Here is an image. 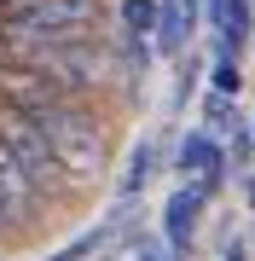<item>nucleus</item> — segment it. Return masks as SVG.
I'll use <instances>...</instances> for the list:
<instances>
[{
	"label": "nucleus",
	"instance_id": "nucleus-3",
	"mask_svg": "<svg viewBox=\"0 0 255 261\" xmlns=\"http://www.w3.org/2000/svg\"><path fill=\"white\" fill-rule=\"evenodd\" d=\"M12 70H29L52 87L58 99H76V105H93L104 87L116 82V64L99 41H76V47H47V53H23Z\"/></svg>",
	"mask_w": 255,
	"mask_h": 261
},
{
	"label": "nucleus",
	"instance_id": "nucleus-4",
	"mask_svg": "<svg viewBox=\"0 0 255 261\" xmlns=\"http://www.w3.org/2000/svg\"><path fill=\"white\" fill-rule=\"evenodd\" d=\"M0 145H6V157L18 163V174L35 186L41 203H58V197H81L76 186L64 180V168L52 163V145L41 140V128L29 116H18L12 105H0Z\"/></svg>",
	"mask_w": 255,
	"mask_h": 261
},
{
	"label": "nucleus",
	"instance_id": "nucleus-14",
	"mask_svg": "<svg viewBox=\"0 0 255 261\" xmlns=\"http://www.w3.org/2000/svg\"><path fill=\"white\" fill-rule=\"evenodd\" d=\"M249 151H255L249 128H238V134H232V163H238V168H249Z\"/></svg>",
	"mask_w": 255,
	"mask_h": 261
},
{
	"label": "nucleus",
	"instance_id": "nucleus-7",
	"mask_svg": "<svg viewBox=\"0 0 255 261\" xmlns=\"http://www.w3.org/2000/svg\"><path fill=\"white\" fill-rule=\"evenodd\" d=\"M174 168L180 174H191V186H203L209 197L220 192V174H226V157H220V145L209 140V134H186L174 151Z\"/></svg>",
	"mask_w": 255,
	"mask_h": 261
},
{
	"label": "nucleus",
	"instance_id": "nucleus-8",
	"mask_svg": "<svg viewBox=\"0 0 255 261\" xmlns=\"http://www.w3.org/2000/svg\"><path fill=\"white\" fill-rule=\"evenodd\" d=\"M191 18H197V0H157V29H151V41H157V53H186V35H191Z\"/></svg>",
	"mask_w": 255,
	"mask_h": 261
},
{
	"label": "nucleus",
	"instance_id": "nucleus-10",
	"mask_svg": "<svg viewBox=\"0 0 255 261\" xmlns=\"http://www.w3.org/2000/svg\"><path fill=\"white\" fill-rule=\"evenodd\" d=\"M151 174H157V145L145 140L139 151H133V168H128V180H122V197H133V192L145 186V180H151Z\"/></svg>",
	"mask_w": 255,
	"mask_h": 261
},
{
	"label": "nucleus",
	"instance_id": "nucleus-16",
	"mask_svg": "<svg viewBox=\"0 0 255 261\" xmlns=\"http://www.w3.org/2000/svg\"><path fill=\"white\" fill-rule=\"evenodd\" d=\"M226 261H249V244L238 238V244H226Z\"/></svg>",
	"mask_w": 255,
	"mask_h": 261
},
{
	"label": "nucleus",
	"instance_id": "nucleus-6",
	"mask_svg": "<svg viewBox=\"0 0 255 261\" xmlns=\"http://www.w3.org/2000/svg\"><path fill=\"white\" fill-rule=\"evenodd\" d=\"M203 203H209V192H203V186H180V192L168 197V209H162V232H168L174 261H186V255H191V238H197Z\"/></svg>",
	"mask_w": 255,
	"mask_h": 261
},
{
	"label": "nucleus",
	"instance_id": "nucleus-9",
	"mask_svg": "<svg viewBox=\"0 0 255 261\" xmlns=\"http://www.w3.org/2000/svg\"><path fill=\"white\" fill-rule=\"evenodd\" d=\"M151 29H157V0H122V35L151 41Z\"/></svg>",
	"mask_w": 255,
	"mask_h": 261
},
{
	"label": "nucleus",
	"instance_id": "nucleus-11",
	"mask_svg": "<svg viewBox=\"0 0 255 261\" xmlns=\"http://www.w3.org/2000/svg\"><path fill=\"white\" fill-rule=\"evenodd\" d=\"M238 82H244L238 58H232V53H226V47L215 41V93H220V99H232V93H238Z\"/></svg>",
	"mask_w": 255,
	"mask_h": 261
},
{
	"label": "nucleus",
	"instance_id": "nucleus-21",
	"mask_svg": "<svg viewBox=\"0 0 255 261\" xmlns=\"http://www.w3.org/2000/svg\"><path fill=\"white\" fill-rule=\"evenodd\" d=\"M249 140H255V128H249Z\"/></svg>",
	"mask_w": 255,
	"mask_h": 261
},
{
	"label": "nucleus",
	"instance_id": "nucleus-17",
	"mask_svg": "<svg viewBox=\"0 0 255 261\" xmlns=\"http://www.w3.org/2000/svg\"><path fill=\"white\" fill-rule=\"evenodd\" d=\"M249 209H255V163H249Z\"/></svg>",
	"mask_w": 255,
	"mask_h": 261
},
{
	"label": "nucleus",
	"instance_id": "nucleus-2",
	"mask_svg": "<svg viewBox=\"0 0 255 261\" xmlns=\"http://www.w3.org/2000/svg\"><path fill=\"white\" fill-rule=\"evenodd\" d=\"M99 23H104V0H29L0 18V64H18L23 53H47V47L99 41Z\"/></svg>",
	"mask_w": 255,
	"mask_h": 261
},
{
	"label": "nucleus",
	"instance_id": "nucleus-15",
	"mask_svg": "<svg viewBox=\"0 0 255 261\" xmlns=\"http://www.w3.org/2000/svg\"><path fill=\"white\" fill-rule=\"evenodd\" d=\"M99 238H104V232H93V238H81V244H76V250H64V255H52V261H81V255H87V250H93V244H99Z\"/></svg>",
	"mask_w": 255,
	"mask_h": 261
},
{
	"label": "nucleus",
	"instance_id": "nucleus-13",
	"mask_svg": "<svg viewBox=\"0 0 255 261\" xmlns=\"http://www.w3.org/2000/svg\"><path fill=\"white\" fill-rule=\"evenodd\" d=\"M209 122H215V128H226V134L244 128V122H238V111H232V99H220V93H209Z\"/></svg>",
	"mask_w": 255,
	"mask_h": 261
},
{
	"label": "nucleus",
	"instance_id": "nucleus-20",
	"mask_svg": "<svg viewBox=\"0 0 255 261\" xmlns=\"http://www.w3.org/2000/svg\"><path fill=\"white\" fill-rule=\"evenodd\" d=\"M0 238H6V221H0Z\"/></svg>",
	"mask_w": 255,
	"mask_h": 261
},
{
	"label": "nucleus",
	"instance_id": "nucleus-18",
	"mask_svg": "<svg viewBox=\"0 0 255 261\" xmlns=\"http://www.w3.org/2000/svg\"><path fill=\"white\" fill-rule=\"evenodd\" d=\"M215 12H220V0H209V23H215Z\"/></svg>",
	"mask_w": 255,
	"mask_h": 261
},
{
	"label": "nucleus",
	"instance_id": "nucleus-19",
	"mask_svg": "<svg viewBox=\"0 0 255 261\" xmlns=\"http://www.w3.org/2000/svg\"><path fill=\"white\" fill-rule=\"evenodd\" d=\"M249 255H255V232H249Z\"/></svg>",
	"mask_w": 255,
	"mask_h": 261
},
{
	"label": "nucleus",
	"instance_id": "nucleus-5",
	"mask_svg": "<svg viewBox=\"0 0 255 261\" xmlns=\"http://www.w3.org/2000/svg\"><path fill=\"white\" fill-rule=\"evenodd\" d=\"M41 197H35V186L18 174V163L6 157V145H0V221H6V232H18V226H35L41 221Z\"/></svg>",
	"mask_w": 255,
	"mask_h": 261
},
{
	"label": "nucleus",
	"instance_id": "nucleus-22",
	"mask_svg": "<svg viewBox=\"0 0 255 261\" xmlns=\"http://www.w3.org/2000/svg\"><path fill=\"white\" fill-rule=\"evenodd\" d=\"M116 261H122V255H116Z\"/></svg>",
	"mask_w": 255,
	"mask_h": 261
},
{
	"label": "nucleus",
	"instance_id": "nucleus-12",
	"mask_svg": "<svg viewBox=\"0 0 255 261\" xmlns=\"http://www.w3.org/2000/svg\"><path fill=\"white\" fill-rule=\"evenodd\" d=\"M122 261H174L162 244L151 238V232H128V244H122Z\"/></svg>",
	"mask_w": 255,
	"mask_h": 261
},
{
	"label": "nucleus",
	"instance_id": "nucleus-1",
	"mask_svg": "<svg viewBox=\"0 0 255 261\" xmlns=\"http://www.w3.org/2000/svg\"><path fill=\"white\" fill-rule=\"evenodd\" d=\"M41 128V140L52 145V163L64 168V180L76 192H93L110 168V122L99 116V105H76V99H58L41 116H29Z\"/></svg>",
	"mask_w": 255,
	"mask_h": 261
}]
</instances>
